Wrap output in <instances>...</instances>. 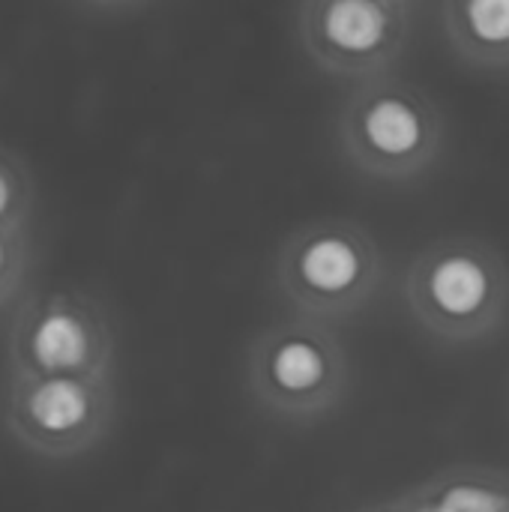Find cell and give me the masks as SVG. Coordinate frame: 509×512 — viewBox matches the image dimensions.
Here are the masks:
<instances>
[{"label": "cell", "mask_w": 509, "mask_h": 512, "mask_svg": "<svg viewBox=\"0 0 509 512\" xmlns=\"http://www.w3.org/2000/svg\"><path fill=\"white\" fill-rule=\"evenodd\" d=\"M252 387L273 414L315 417L345 387V354L315 327L270 330L252 351Z\"/></svg>", "instance_id": "cell-6"}, {"label": "cell", "mask_w": 509, "mask_h": 512, "mask_svg": "<svg viewBox=\"0 0 509 512\" xmlns=\"http://www.w3.org/2000/svg\"><path fill=\"white\" fill-rule=\"evenodd\" d=\"M30 270L27 231H0V309L21 291Z\"/></svg>", "instance_id": "cell-11"}, {"label": "cell", "mask_w": 509, "mask_h": 512, "mask_svg": "<svg viewBox=\"0 0 509 512\" xmlns=\"http://www.w3.org/2000/svg\"><path fill=\"white\" fill-rule=\"evenodd\" d=\"M378 255L366 234L345 225H318L294 234L279 258L285 297L315 318L354 312L375 288Z\"/></svg>", "instance_id": "cell-4"}, {"label": "cell", "mask_w": 509, "mask_h": 512, "mask_svg": "<svg viewBox=\"0 0 509 512\" xmlns=\"http://www.w3.org/2000/svg\"><path fill=\"white\" fill-rule=\"evenodd\" d=\"M408 300L432 333L477 339L504 315L507 276L483 246L450 243L426 252L411 267Z\"/></svg>", "instance_id": "cell-3"}, {"label": "cell", "mask_w": 509, "mask_h": 512, "mask_svg": "<svg viewBox=\"0 0 509 512\" xmlns=\"http://www.w3.org/2000/svg\"><path fill=\"white\" fill-rule=\"evenodd\" d=\"M36 186L27 162L0 147V231H27Z\"/></svg>", "instance_id": "cell-9"}, {"label": "cell", "mask_w": 509, "mask_h": 512, "mask_svg": "<svg viewBox=\"0 0 509 512\" xmlns=\"http://www.w3.org/2000/svg\"><path fill=\"white\" fill-rule=\"evenodd\" d=\"M426 498L435 512H509V489L492 480L456 477L432 489Z\"/></svg>", "instance_id": "cell-10"}, {"label": "cell", "mask_w": 509, "mask_h": 512, "mask_svg": "<svg viewBox=\"0 0 509 512\" xmlns=\"http://www.w3.org/2000/svg\"><path fill=\"white\" fill-rule=\"evenodd\" d=\"M444 27L462 57L477 66H509V0H450Z\"/></svg>", "instance_id": "cell-8"}, {"label": "cell", "mask_w": 509, "mask_h": 512, "mask_svg": "<svg viewBox=\"0 0 509 512\" xmlns=\"http://www.w3.org/2000/svg\"><path fill=\"white\" fill-rule=\"evenodd\" d=\"M408 27V3L399 0H309L300 9L309 54L336 75L381 72L402 51Z\"/></svg>", "instance_id": "cell-7"}, {"label": "cell", "mask_w": 509, "mask_h": 512, "mask_svg": "<svg viewBox=\"0 0 509 512\" xmlns=\"http://www.w3.org/2000/svg\"><path fill=\"white\" fill-rule=\"evenodd\" d=\"M384 512H408V510H384Z\"/></svg>", "instance_id": "cell-12"}, {"label": "cell", "mask_w": 509, "mask_h": 512, "mask_svg": "<svg viewBox=\"0 0 509 512\" xmlns=\"http://www.w3.org/2000/svg\"><path fill=\"white\" fill-rule=\"evenodd\" d=\"M342 138L348 156L366 174L402 180L432 165L441 147V123L417 93L369 84L345 111Z\"/></svg>", "instance_id": "cell-5"}, {"label": "cell", "mask_w": 509, "mask_h": 512, "mask_svg": "<svg viewBox=\"0 0 509 512\" xmlns=\"http://www.w3.org/2000/svg\"><path fill=\"white\" fill-rule=\"evenodd\" d=\"M111 366L114 327L90 294L72 288L42 291L15 309L6 342V375L111 378Z\"/></svg>", "instance_id": "cell-1"}, {"label": "cell", "mask_w": 509, "mask_h": 512, "mask_svg": "<svg viewBox=\"0 0 509 512\" xmlns=\"http://www.w3.org/2000/svg\"><path fill=\"white\" fill-rule=\"evenodd\" d=\"M0 420L12 441L39 459H75L93 450L114 420L111 378L6 375Z\"/></svg>", "instance_id": "cell-2"}]
</instances>
